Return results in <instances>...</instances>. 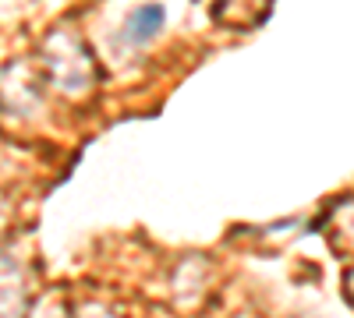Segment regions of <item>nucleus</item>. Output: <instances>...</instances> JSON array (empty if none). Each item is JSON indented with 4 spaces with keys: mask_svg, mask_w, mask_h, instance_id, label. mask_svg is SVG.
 I'll return each mask as SVG.
<instances>
[{
    "mask_svg": "<svg viewBox=\"0 0 354 318\" xmlns=\"http://www.w3.org/2000/svg\"><path fill=\"white\" fill-rule=\"evenodd\" d=\"M160 28V11L156 8H145L142 14H135L131 18V28H128V36H131V43H142V39H149L153 32Z\"/></svg>",
    "mask_w": 354,
    "mask_h": 318,
    "instance_id": "nucleus-1",
    "label": "nucleus"
}]
</instances>
